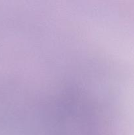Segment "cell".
<instances>
[{"label":"cell","instance_id":"obj_1","mask_svg":"<svg viewBox=\"0 0 134 135\" xmlns=\"http://www.w3.org/2000/svg\"><path fill=\"white\" fill-rule=\"evenodd\" d=\"M125 9H126V8H125ZM124 13H125V12H124ZM123 17H124V16H123ZM122 23H123V22H122ZM121 28H122V27H121ZM120 30H121V29H120ZM120 33V32H119ZM117 37H118V36H117ZM114 42H115V41H114ZM114 42H113V43H114ZM112 45H111V46H112Z\"/></svg>","mask_w":134,"mask_h":135},{"label":"cell","instance_id":"obj_2","mask_svg":"<svg viewBox=\"0 0 134 135\" xmlns=\"http://www.w3.org/2000/svg\"><path fill=\"white\" fill-rule=\"evenodd\" d=\"M124 5H125V4H124ZM123 9H124V7H123ZM121 21H122V20H121ZM118 28H119V27H118ZM117 31H118V30H117ZM114 36H115V35H114ZM113 38H114V37H113ZM111 40H110V41H111Z\"/></svg>","mask_w":134,"mask_h":135}]
</instances>
